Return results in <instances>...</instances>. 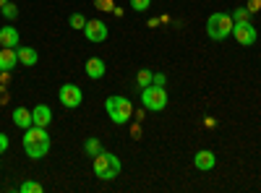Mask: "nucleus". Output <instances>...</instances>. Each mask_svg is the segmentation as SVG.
<instances>
[{"label":"nucleus","mask_w":261,"mask_h":193,"mask_svg":"<svg viewBox=\"0 0 261 193\" xmlns=\"http://www.w3.org/2000/svg\"><path fill=\"white\" fill-rule=\"evenodd\" d=\"M24 149L32 159H42L50 152V136H47V128H39V125H29L27 133H24Z\"/></svg>","instance_id":"nucleus-1"},{"label":"nucleus","mask_w":261,"mask_h":193,"mask_svg":"<svg viewBox=\"0 0 261 193\" xmlns=\"http://www.w3.org/2000/svg\"><path fill=\"white\" fill-rule=\"evenodd\" d=\"M105 110L115 125H125L130 120V115H134V104H130V99L123 97V94H113V97H107Z\"/></svg>","instance_id":"nucleus-2"},{"label":"nucleus","mask_w":261,"mask_h":193,"mask_svg":"<svg viewBox=\"0 0 261 193\" xmlns=\"http://www.w3.org/2000/svg\"><path fill=\"white\" fill-rule=\"evenodd\" d=\"M232 26H235V21H232L230 13H212V16L206 18V34H209V39H214V42L227 39V37L232 34Z\"/></svg>","instance_id":"nucleus-3"},{"label":"nucleus","mask_w":261,"mask_h":193,"mask_svg":"<svg viewBox=\"0 0 261 193\" xmlns=\"http://www.w3.org/2000/svg\"><path fill=\"white\" fill-rule=\"evenodd\" d=\"M94 175L99 178V180H113V178H118L120 175V159L115 157V154H110V152H102L94 157Z\"/></svg>","instance_id":"nucleus-4"},{"label":"nucleus","mask_w":261,"mask_h":193,"mask_svg":"<svg viewBox=\"0 0 261 193\" xmlns=\"http://www.w3.org/2000/svg\"><path fill=\"white\" fill-rule=\"evenodd\" d=\"M141 104L144 110H151V113H160L167 107V92L165 87H157V84H149V87L141 89Z\"/></svg>","instance_id":"nucleus-5"},{"label":"nucleus","mask_w":261,"mask_h":193,"mask_svg":"<svg viewBox=\"0 0 261 193\" xmlns=\"http://www.w3.org/2000/svg\"><path fill=\"white\" fill-rule=\"evenodd\" d=\"M232 34H235V42H238V45H243V47L256 45V26L251 24V21H235Z\"/></svg>","instance_id":"nucleus-6"},{"label":"nucleus","mask_w":261,"mask_h":193,"mask_svg":"<svg viewBox=\"0 0 261 193\" xmlns=\"http://www.w3.org/2000/svg\"><path fill=\"white\" fill-rule=\"evenodd\" d=\"M58 99L63 107H68V110H73V107H79L84 102V92L76 87V84H63L60 92H58Z\"/></svg>","instance_id":"nucleus-7"},{"label":"nucleus","mask_w":261,"mask_h":193,"mask_svg":"<svg viewBox=\"0 0 261 193\" xmlns=\"http://www.w3.org/2000/svg\"><path fill=\"white\" fill-rule=\"evenodd\" d=\"M81 32H84V37L89 39V42H105L107 34H110V29H107V24H105L102 18H89Z\"/></svg>","instance_id":"nucleus-8"},{"label":"nucleus","mask_w":261,"mask_h":193,"mask_svg":"<svg viewBox=\"0 0 261 193\" xmlns=\"http://www.w3.org/2000/svg\"><path fill=\"white\" fill-rule=\"evenodd\" d=\"M214 164H217V157H214V152H209V149H201V152L193 154V167L201 170V173L214 170Z\"/></svg>","instance_id":"nucleus-9"},{"label":"nucleus","mask_w":261,"mask_h":193,"mask_svg":"<svg viewBox=\"0 0 261 193\" xmlns=\"http://www.w3.org/2000/svg\"><path fill=\"white\" fill-rule=\"evenodd\" d=\"M32 120H34V125H39V128H47L50 123H53V110L47 104H37L34 110H32Z\"/></svg>","instance_id":"nucleus-10"},{"label":"nucleus","mask_w":261,"mask_h":193,"mask_svg":"<svg viewBox=\"0 0 261 193\" xmlns=\"http://www.w3.org/2000/svg\"><path fill=\"white\" fill-rule=\"evenodd\" d=\"M0 45L16 50V47L21 45V34H18V29H16V26H3V29H0Z\"/></svg>","instance_id":"nucleus-11"},{"label":"nucleus","mask_w":261,"mask_h":193,"mask_svg":"<svg viewBox=\"0 0 261 193\" xmlns=\"http://www.w3.org/2000/svg\"><path fill=\"white\" fill-rule=\"evenodd\" d=\"M16 63H18V52L13 47H3V50H0V73H3V71H13Z\"/></svg>","instance_id":"nucleus-12"},{"label":"nucleus","mask_w":261,"mask_h":193,"mask_svg":"<svg viewBox=\"0 0 261 193\" xmlns=\"http://www.w3.org/2000/svg\"><path fill=\"white\" fill-rule=\"evenodd\" d=\"M84 71H86V76H89V78H102L105 71H107V66H105L102 58H89V60H86V66H84Z\"/></svg>","instance_id":"nucleus-13"},{"label":"nucleus","mask_w":261,"mask_h":193,"mask_svg":"<svg viewBox=\"0 0 261 193\" xmlns=\"http://www.w3.org/2000/svg\"><path fill=\"white\" fill-rule=\"evenodd\" d=\"M13 123H16L18 128H24V131H27L29 125H34V120H32V110H27V107H16V110H13Z\"/></svg>","instance_id":"nucleus-14"},{"label":"nucleus","mask_w":261,"mask_h":193,"mask_svg":"<svg viewBox=\"0 0 261 193\" xmlns=\"http://www.w3.org/2000/svg\"><path fill=\"white\" fill-rule=\"evenodd\" d=\"M16 52H18V63H24V66H37L39 55H37L34 47H16Z\"/></svg>","instance_id":"nucleus-15"},{"label":"nucleus","mask_w":261,"mask_h":193,"mask_svg":"<svg viewBox=\"0 0 261 193\" xmlns=\"http://www.w3.org/2000/svg\"><path fill=\"white\" fill-rule=\"evenodd\" d=\"M84 152H86V154H92V157H97V154L102 152L99 139H86V141H84Z\"/></svg>","instance_id":"nucleus-16"},{"label":"nucleus","mask_w":261,"mask_h":193,"mask_svg":"<svg viewBox=\"0 0 261 193\" xmlns=\"http://www.w3.org/2000/svg\"><path fill=\"white\" fill-rule=\"evenodd\" d=\"M151 76H154V73H151L149 68H141V71H139V76H136V84H139V89L149 87V84H151Z\"/></svg>","instance_id":"nucleus-17"},{"label":"nucleus","mask_w":261,"mask_h":193,"mask_svg":"<svg viewBox=\"0 0 261 193\" xmlns=\"http://www.w3.org/2000/svg\"><path fill=\"white\" fill-rule=\"evenodd\" d=\"M18 190H21V193H42V185L34 183V180H24V183L18 185Z\"/></svg>","instance_id":"nucleus-18"},{"label":"nucleus","mask_w":261,"mask_h":193,"mask_svg":"<svg viewBox=\"0 0 261 193\" xmlns=\"http://www.w3.org/2000/svg\"><path fill=\"white\" fill-rule=\"evenodd\" d=\"M68 24H71V29H84V26H86V18H84L81 13H73V16L68 18Z\"/></svg>","instance_id":"nucleus-19"},{"label":"nucleus","mask_w":261,"mask_h":193,"mask_svg":"<svg viewBox=\"0 0 261 193\" xmlns=\"http://www.w3.org/2000/svg\"><path fill=\"white\" fill-rule=\"evenodd\" d=\"M0 11H3V16H6V18H11V21H13V18H18V8H16L13 3H6Z\"/></svg>","instance_id":"nucleus-20"},{"label":"nucleus","mask_w":261,"mask_h":193,"mask_svg":"<svg viewBox=\"0 0 261 193\" xmlns=\"http://www.w3.org/2000/svg\"><path fill=\"white\" fill-rule=\"evenodd\" d=\"M94 8H99V11H115V3H113V0H94Z\"/></svg>","instance_id":"nucleus-21"},{"label":"nucleus","mask_w":261,"mask_h":193,"mask_svg":"<svg viewBox=\"0 0 261 193\" xmlns=\"http://www.w3.org/2000/svg\"><path fill=\"white\" fill-rule=\"evenodd\" d=\"M149 6H151V0H130V8L139 11V13H141V11H146Z\"/></svg>","instance_id":"nucleus-22"},{"label":"nucleus","mask_w":261,"mask_h":193,"mask_svg":"<svg viewBox=\"0 0 261 193\" xmlns=\"http://www.w3.org/2000/svg\"><path fill=\"white\" fill-rule=\"evenodd\" d=\"M248 8H235V16H232V21H248Z\"/></svg>","instance_id":"nucleus-23"},{"label":"nucleus","mask_w":261,"mask_h":193,"mask_svg":"<svg viewBox=\"0 0 261 193\" xmlns=\"http://www.w3.org/2000/svg\"><path fill=\"white\" fill-rule=\"evenodd\" d=\"M248 13H256V11H261V0H248Z\"/></svg>","instance_id":"nucleus-24"},{"label":"nucleus","mask_w":261,"mask_h":193,"mask_svg":"<svg viewBox=\"0 0 261 193\" xmlns=\"http://www.w3.org/2000/svg\"><path fill=\"white\" fill-rule=\"evenodd\" d=\"M165 81H167V78H165L162 73H154V76H151V84H157V87H165Z\"/></svg>","instance_id":"nucleus-25"},{"label":"nucleus","mask_w":261,"mask_h":193,"mask_svg":"<svg viewBox=\"0 0 261 193\" xmlns=\"http://www.w3.org/2000/svg\"><path fill=\"white\" fill-rule=\"evenodd\" d=\"M6 149H8V136L0 133V154H6Z\"/></svg>","instance_id":"nucleus-26"},{"label":"nucleus","mask_w":261,"mask_h":193,"mask_svg":"<svg viewBox=\"0 0 261 193\" xmlns=\"http://www.w3.org/2000/svg\"><path fill=\"white\" fill-rule=\"evenodd\" d=\"M0 102H8V92L3 87H0Z\"/></svg>","instance_id":"nucleus-27"},{"label":"nucleus","mask_w":261,"mask_h":193,"mask_svg":"<svg viewBox=\"0 0 261 193\" xmlns=\"http://www.w3.org/2000/svg\"><path fill=\"white\" fill-rule=\"evenodd\" d=\"M6 3H11V0H0V8H3V6H6Z\"/></svg>","instance_id":"nucleus-28"}]
</instances>
